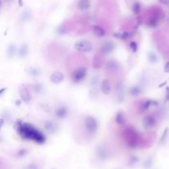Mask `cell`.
<instances>
[{"instance_id":"6da1fadb","label":"cell","mask_w":169,"mask_h":169,"mask_svg":"<svg viewBox=\"0 0 169 169\" xmlns=\"http://www.w3.org/2000/svg\"><path fill=\"white\" fill-rule=\"evenodd\" d=\"M17 130L20 134V135L24 139L33 140L36 142H39V143H42L45 141L44 135L38 129L34 128L33 126L30 124L18 123Z\"/></svg>"},{"instance_id":"7a4b0ae2","label":"cell","mask_w":169,"mask_h":169,"mask_svg":"<svg viewBox=\"0 0 169 169\" xmlns=\"http://www.w3.org/2000/svg\"><path fill=\"white\" fill-rule=\"evenodd\" d=\"M84 125L89 134H95L98 128V124L97 120L92 116H87L85 118Z\"/></svg>"},{"instance_id":"3957f363","label":"cell","mask_w":169,"mask_h":169,"mask_svg":"<svg viewBox=\"0 0 169 169\" xmlns=\"http://www.w3.org/2000/svg\"><path fill=\"white\" fill-rule=\"evenodd\" d=\"M74 48L78 51L89 52L92 50V45L90 41H87V40H82V41H78L75 43Z\"/></svg>"},{"instance_id":"277c9868","label":"cell","mask_w":169,"mask_h":169,"mask_svg":"<svg viewBox=\"0 0 169 169\" xmlns=\"http://www.w3.org/2000/svg\"><path fill=\"white\" fill-rule=\"evenodd\" d=\"M86 75H87V70L83 67H82L75 70L72 74V80L75 83H80L84 79Z\"/></svg>"},{"instance_id":"5b68a950","label":"cell","mask_w":169,"mask_h":169,"mask_svg":"<svg viewBox=\"0 0 169 169\" xmlns=\"http://www.w3.org/2000/svg\"><path fill=\"white\" fill-rule=\"evenodd\" d=\"M64 74L59 71H55L50 76V81L55 84H59L61 82L64 81Z\"/></svg>"},{"instance_id":"8992f818","label":"cell","mask_w":169,"mask_h":169,"mask_svg":"<svg viewBox=\"0 0 169 169\" xmlns=\"http://www.w3.org/2000/svg\"><path fill=\"white\" fill-rule=\"evenodd\" d=\"M20 95L22 97V100L26 102H29V101L31 99V95L30 93V91L26 87H22L20 89Z\"/></svg>"},{"instance_id":"52a82bcc","label":"cell","mask_w":169,"mask_h":169,"mask_svg":"<svg viewBox=\"0 0 169 169\" xmlns=\"http://www.w3.org/2000/svg\"><path fill=\"white\" fill-rule=\"evenodd\" d=\"M143 125H144V127L146 129H150L153 128L154 126L156 124V121H155V119L154 116H148L144 118L143 120Z\"/></svg>"},{"instance_id":"ba28073f","label":"cell","mask_w":169,"mask_h":169,"mask_svg":"<svg viewBox=\"0 0 169 169\" xmlns=\"http://www.w3.org/2000/svg\"><path fill=\"white\" fill-rule=\"evenodd\" d=\"M101 90L102 92L104 93V94H109L110 92V90H111V88H110V82L108 81L107 79H105L102 82V84H101Z\"/></svg>"},{"instance_id":"9c48e42d","label":"cell","mask_w":169,"mask_h":169,"mask_svg":"<svg viewBox=\"0 0 169 169\" xmlns=\"http://www.w3.org/2000/svg\"><path fill=\"white\" fill-rule=\"evenodd\" d=\"M91 2L90 0H79L78 3V7L82 11H86L90 8Z\"/></svg>"},{"instance_id":"30bf717a","label":"cell","mask_w":169,"mask_h":169,"mask_svg":"<svg viewBox=\"0 0 169 169\" xmlns=\"http://www.w3.org/2000/svg\"><path fill=\"white\" fill-rule=\"evenodd\" d=\"M67 114H68V109L65 107H60L55 110V115L59 119L64 118L67 116Z\"/></svg>"},{"instance_id":"8fae6325","label":"cell","mask_w":169,"mask_h":169,"mask_svg":"<svg viewBox=\"0 0 169 169\" xmlns=\"http://www.w3.org/2000/svg\"><path fill=\"white\" fill-rule=\"evenodd\" d=\"M45 129H46V130H47L48 132L50 133H55V131H56V129H57V125H56V123L53 121L45 122Z\"/></svg>"},{"instance_id":"7c38bea8","label":"cell","mask_w":169,"mask_h":169,"mask_svg":"<svg viewBox=\"0 0 169 169\" xmlns=\"http://www.w3.org/2000/svg\"><path fill=\"white\" fill-rule=\"evenodd\" d=\"M114 49V45L111 42H107V43H105V44H102V52L104 53H110V52L113 50Z\"/></svg>"},{"instance_id":"4fadbf2b","label":"cell","mask_w":169,"mask_h":169,"mask_svg":"<svg viewBox=\"0 0 169 169\" xmlns=\"http://www.w3.org/2000/svg\"><path fill=\"white\" fill-rule=\"evenodd\" d=\"M116 122L117 123L118 125H122L125 124V116L122 112H118L116 116Z\"/></svg>"},{"instance_id":"5bb4252c","label":"cell","mask_w":169,"mask_h":169,"mask_svg":"<svg viewBox=\"0 0 169 169\" xmlns=\"http://www.w3.org/2000/svg\"><path fill=\"white\" fill-rule=\"evenodd\" d=\"M93 31H94V34H95L96 36L98 37H102L105 35V31H104V29H102V28L99 26H93Z\"/></svg>"},{"instance_id":"9a60e30c","label":"cell","mask_w":169,"mask_h":169,"mask_svg":"<svg viewBox=\"0 0 169 169\" xmlns=\"http://www.w3.org/2000/svg\"><path fill=\"white\" fill-rule=\"evenodd\" d=\"M27 53H28V46L26 44H23L19 50V55L22 57H25L27 55Z\"/></svg>"},{"instance_id":"2e32d148","label":"cell","mask_w":169,"mask_h":169,"mask_svg":"<svg viewBox=\"0 0 169 169\" xmlns=\"http://www.w3.org/2000/svg\"><path fill=\"white\" fill-rule=\"evenodd\" d=\"M132 9L135 13L138 14V13H140V10H141V6H140V4L139 3H135L134 5H133Z\"/></svg>"},{"instance_id":"e0dca14e","label":"cell","mask_w":169,"mask_h":169,"mask_svg":"<svg viewBox=\"0 0 169 169\" xmlns=\"http://www.w3.org/2000/svg\"><path fill=\"white\" fill-rule=\"evenodd\" d=\"M14 49H15V46L14 45H9V47H8V49H7V54H8V55H9L10 57H12L13 55L15 54Z\"/></svg>"},{"instance_id":"ac0fdd59","label":"cell","mask_w":169,"mask_h":169,"mask_svg":"<svg viewBox=\"0 0 169 169\" xmlns=\"http://www.w3.org/2000/svg\"><path fill=\"white\" fill-rule=\"evenodd\" d=\"M4 125V120L3 118H0V129L2 128Z\"/></svg>"},{"instance_id":"d6986e66","label":"cell","mask_w":169,"mask_h":169,"mask_svg":"<svg viewBox=\"0 0 169 169\" xmlns=\"http://www.w3.org/2000/svg\"><path fill=\"white\" fill-rule=\"evenodd\" d=\"M159 1L164 4H168V0H159Z\"/></svg>"},{"instance_id":"ffe728a7","label":"cell","mask_w":169,"mask_h":169,"mask_svg":"<svg viewBox=\"0 0 169 169\" xmlns=\"http://www.w3.org/2000/svg\"><path fill=\"white\" fill-rule=\"evenodd\" d=\"M5 90H6V88H3V89H1V90H0V94H1V93H3Z\"/></svg>"},{"instance_id":"44dd1931","label":"cell","mask_w":169,"mask_h":169,"mask_svg":"<svg viewBox=\"0 0 169 169\" xmlns=\"http://www.w3.org/2000/svg\"><path fill=\"white\" fill-rule=\"evenodd\" d=\"M0 6H1V0H0Z\"/></svg>"}]
</instances>
